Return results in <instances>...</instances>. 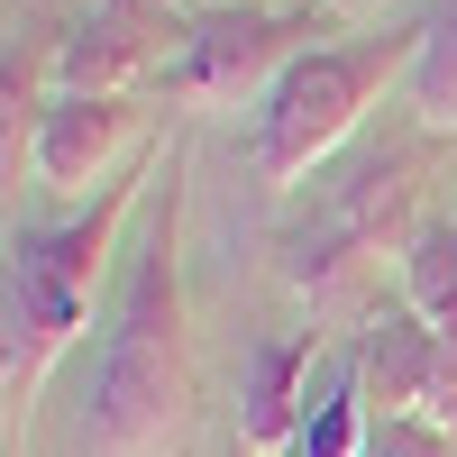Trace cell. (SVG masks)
I'll return each mask as SVG.
<instances>
[{"label": "cell", "instance_id": "1", "mask_svg": "<svg viewBox=\"0 0 457 457\" xmlns=\"http://www.w3.org/2000/svg\"><path fill=\"white\" fill-rule=\"evenodd\" d=\"M183 146H165V193L129 256L120 312L101 338V385L83 403V457H183L193 448V302H183Z\"/></svg>", "mask_w": 457, "mask_h": 457}, {"label": "cell", "instance_id": "2", "mask_svg": "<svg viewBox=\"0 0 457 457\" xmlns=\"http://www.w3.org/2000/svg\"><path fill=\"white\" fill-rule=\"evenodd\" d=\"M156 174H165V146L137 174H110L101 193H92V211L10 228V265H0V411H10V439H19V421L37 411L55 357L92 329L110 247H120V228H129V211L146 202Z\"/></svg>", "mask_w": 457, "mask_h": 457}, {"label": "cell", "instance_id": "3", "mask_svg": "<svg viewBox=\"0 0 457 457\" xmlns=\"http://www.w3.org/2000/svg\"><path fill=\"white\" fill-rule=\"evenodd\" d=\"M411 55H421V19L394 28V37H366V46H312V55H293L275 83H265V101L247 110V137H238L247 174L265 183V193L320 174L338 146L366 129V110L411 73Z\"/></svg>", "mask_w": 457, "mask_h": 457}, {"label": "cell", "instance_id": "4", "mask_svg": "<svg viewBox=\"0 0 457 457\" xmlns=\"http://www.w3.org/2000/svg\"><path fill=\"white\" fill-rule=\"evenodd\" d=\"M421 146H366V156L329 183L312 228L284 238V284L312 312H375V265L421 238Z\"/></svg>", "mask_w": 457, "mask_h": 457}, {"label": "cell", "instance_id": "5", "mask_svg": "<svg viewBox=\"0 0 457 457\" xmlns=\"http://www.w3.org/2000/svg\"><path fill=\"white\" fill-rule=\"evenodd\" d=\"M312 55V0H202L193 10V37H183V55L156 73V92L183 101V110H228V101H265V83Z\"/></svg>", "mask_w": 457, "mask_h": 457}, {"label": "cell", "instance_id": "6", "mask_svg": "<svg viewBox=\"0 0 457 457\" xmlns=\"http://www.w3.org/2000/svg\"><path fill=\"white\" fill-rule=\"evenodd\" d=\"M193 19L174 0H92L83 19L55 37V92H137L183 55Z\"/></svg>", "mask_w": 457, "mask_h": 457}, {"label": "cell", "instance_id": "7", "mask_svg": "<svg viewBox=\"0 0 457 457\" xmlns=\"http://www.w3.org/2000/svg\"><path fill=\"white\" fill-rule=\"evenodd\" d=\"M137 92H46V120H37L28 174L46 193H92V183L120 174V146L137 137Z\"/></svg>", "mask_w": 457, "mask_h": 457}, {"label": "cell", "instance_id": "8", "mask_svg": "<svg viewBox=\"0 0 457 457\" xmlns=\"http://www.w3.org/2000/svg\"><path fill=\"white\" fill-rule=\"evenodd\" d=\"M312 357H320V329H265L247 348V375H238V448L247 457L293 448L302 411H312Z\"/></svg>", "mask_w": 457, "mask_h": 457}, {"label": "cell", "instance_id": "9", "mask_svg": "<svg viewBox=\"0 0 457 457\" xmlns=\"http://www.w3.org/2000/svg\"><path fill=\"white\" fill-rule=\"evenodd\" d=\"M430 366H439V329L411 302H375L357 320V375H366V403H385V421L430 403Z\"/></svg>", "mask_w": 457, "mask_h": 457}, {"label": "cell", "instance_id": "10", "mask_svg": "<svg viewBox=\"0 0 457 457\" xmlns=\"http://www.w3.org/2000/svg\"><path fill=\"white\" fill-rule=\"evenodd\" d=\"M403 101H411V120L430 137H457V0H439L421 19V55L403 73Z\"/></svg>", "mask_w": 457, "mask_h": 457}, {"label": "cell", "instance_id": "11", "mask_svg": "<svg viewBox=\"0 0 457 457\" xmlns=\"http://www.w3.org/2000/svg\"><path fill=\"white\" fill-rule=\"evenodd\" d=\"M403 302L439 338H457V220H430L421 238L403 247Z\"/></svg>", "mask_w": 457, "mask_h": 457}, {"label": "cell", "instance_id": "12", "mask_svg": "<svg viewBox=\"0 0 457 457\" xmlns=\"http://www.w3.org/2000/svg\"><path fill=\"white\" fill-rule=\"evenodd\" d=\"M366 439H375V421H366V375L348 366L312 411H302V430H293L284 457H366Z\"/></svg>", "mask_w": 457, "mask_h": 457}, {"label": "cell", "instance_id": "13", "mask_svg": "<svg viewBox=\"0 0 457 457\" xmlns=\"http://www.w3.org/2000/svg\"><path fill=\"white\" fill-rule=\"evenodd\" d=\"M366 457H457V430L421 421V411H394V421H375Z\"/></svg>", "mask_w": 457, "mask_h": 457}]
</instances>
